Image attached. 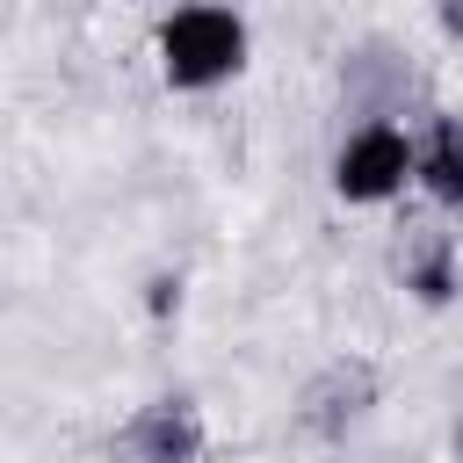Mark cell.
Listing matches in <instances>:
<instances>
[{
    "mask_svg": "<svg viewBox=\"0 0 463 463\" xmlns=\"http://www.w3.org/2000/svg\"><path fill=\"white\" fill-rule=\"evenodd\" d=\"M246 14L232 7H174L159 29H152V51H159V80L174 94H203V87H224L239 65H246Z\"/></svg>",
    "mask_w": 463,
    "mask_h": 463,
    "instance_id": "cell-1",
    "label": "cell"
},
{
    "mask_svg": "<svg viewBox=\"0 0 463 463\" xmlns=\"http://www.w3.org/2000/svg\"><path fill=\"white\" fill-rule=\"evenodd\" d=\"M412 166H420V145L376 116V123L347 130V145L333 152V195L340 203H391L412 181Z\"/></svg>",
    "mask_w": 463,
    "mask_h": 463,
    "instance_id": "cell-2",
    "label": "cell"
},
{
    "mask_svg": "<svg viewBox=\"0 0 463 463\" xmlns=\"http://www.w3.org/2000/svg\"><path fill=\"white\" fill-rule=\"evenodd\" d=\"M116 456H123V463H195V456H203V412H195L188 398H159V405H145V412L123 427Z\"/></svg>",
    "mask_w": 463,
    "mask_h": 463,
    "instance_id": "cell-3",
    "label": "cell"
},
{
    "mask_svg": "<svg viewBox=\"0 0 463 463\" xmlns=\"http://www.w3.org/2000/svg\"><path fill=\"white\" fill-rule=\"evenodd\" d=\"M412 181H420L441 210H463V109H456V116H441V123L427 130Z\"/></svg>",
    "mask_w": 463,
    "mask_h": 463,
    "instance_id": "cell-4",
    "label": "cell"
},
{
    "mask_svg": "<svg viewBox=\"0 0 463 463\" xmlns=\"http://www.w3.org/2000/svg\"><path fill=\"white\" fill-rule=\"evenodd\" d=\"M405 289H412L420 304H449V297H456V246H449V239L420 246V253L405 260Z\"/></svg>",
    "mask_w": 463,
    "mask_h": 463,
    "instance_id": "cell-5",
    "label": "cell"
},
{
    "mask_svg": "<svg viewBox=\"0 0 463 463\" xmlns=\"http://www.w3.org/2000/svg\"><path fill=\"white\" fill-rule=\"evenodd\" d=\"M174 304H181V282L159 275V282H152V311H174Z\"/></svg>",
    "mask_w": 463,
    "mask_h": 463,
    "instance_id": "cell-6",
    "label": "cell"
},
{
    "mask_svg": "<svg viewBox=\"0 0 463 463\" xmlns=\"http://www.w3.org/2000/svg\"><path fill=\"white\" fill-rule=\"evenodd\" d=\"M456 449H463V412H456Z\"/></svg>",
    "mask_w": 463,
    "mask_h": 463,
    "instance_id": "cell-7",
    "label": "cell"
}]
</instances>
